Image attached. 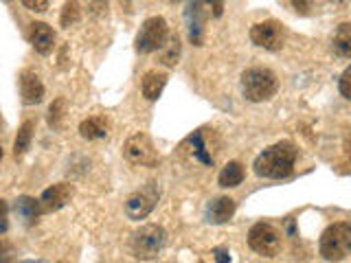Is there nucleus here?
<instances>
[{
	"instance_id": "20",
	"label": "nucleus",
	"mask_w": 351,
	"mask_h": 263,
	"mask_svg": "<svg viewBox=\"0 0 351 263\" xmlns=\"http://www.w3.org/2000/svg\"><path fill=\"white\" fill-rule=\"evenodd\" d=\"M33 129H36V123H33V121H25L22 127L18 129V136H16V142H14L16 158L25 156V153H27V149L31 145V138H33Z\"/></svg>"
},
{
	"instance_id": "21",
	"label": "nucleus",
	"mask_w": 351,
	"mask_h": 263,
	"mask_svg": "<svg viewBox=\"0 0 351 263\" xmlns=\"http://www.w3.org/2000/svg\"><path fill=\"white\" fill-rule=\"evenodd\" d=\"M160 62L165 66H176L180 60V38L178 36H169L167 42L162 44V49H160Z\"/></svg>"
},
{
	"instance_id": "6",
	"label": "nucleus",
	"mask_w": 351,
	"mask_h": 263,
	"mask_svg": "<svg viewBox=\"0 0 351 263\" xmlns=\"http://www.w3.org/2000/svg\"><path fill=\"white\" fill-rule=\"evenodd\" d=\"M167 38H169V29H167L165 18H160V16L149 18V20L143 22V27L136 36V51L138 53L160 51L162 44L167 42Z\"/></svg>"
},
{
	"instance_id": "27",
	"label": "nucleus",
	"mask_w": 351,
	"mask_h": 263,
	"mask_svg": "<svg viewBox=\"0 0 351 263\" xmlns=\"http://www.w3.org/2000/svg\"><path fill=\"white\" fill-rule=\"evenodd\" d=\"M7 228H9V208L5 200H0V235H5Z\"/></svg>"
},
{
	"instance_id": "7",
	"label": "nucleus",
	"mask_w": 351,
	"mask_h": 263,
	"mask_svg": "<svg viewBox=\"0 0 351 263\" xmlns=\"http://www.w3.org/2000/svg\"><path fill=\"white\" fill-rule=\"evenodd\" d=\"M123 156L132 164H138V167H156L158 164V151L154 147L152 138L143 134V132L128 138V142L123 145Z\"/></svg>"
},
{
	"instance_id": "13",
	"label": "nucleus",
	"mask_w": 351,
	"mask_h": 263,
	"mask_svg": "<svg viewBox=\"0 0 351 263\" xmlns=\"http://www.w3.org/2000/svg\"><path fill=\"white\" fill-rule=\"evenodd\" d=\"M235 200L233 197H217L206 206V222L208 224H226L235 215Z\"/></svg>"
},
{
	"instance_id": "31",
	"label": "nucleus",
	"mask_w": 351,
	"mask_h": 263,
	"mask_svg": "<svg viewBox=\"0 0 351 263\" xmlns=\"http://www.w3.org/2000/svg\"><path fill=\"white\" fill-rule=\"evenodd\" d=\"M213 255H215V261H230V255H228V250H222V248H217V250H213Z\"/></svg>"
},
{
	"instance_id": "14",
	"label": "nucleus",
	"mask_w": 351,
	"mask_h": 263,
	"mask_svg": "<svg viewBox=\"0 0 351 263\" xmlns=\"http://www.w3.org/2000/svg\"><path fill=\"white\" fill-rule=\"evenodd\" d=\"M29 40H31V47L36 49L40 55H49L55 47V33L49 25H44V22L31 25Z\"/></svg>"
},
{
	"instance_id": "19",
	"label": "nucleus",
	"mask_w": 351,
	"mask_h": 263,
	"mask_svg": "<svg viewBox=\"0 0 351 263\" xmlns=\"http://www.w3.org/2000/svg\"><path fill=\"white\" fill-rule=\"evenodd\" d=\"M80 134L88 140H99V138H106L108 136V125L101 116H90L82 121L80 125Z\"/></svg>"
},
{
	"instance_id": "18",
	"label": "nucleus",
	"mask_w": 351,
	"mask_h": 263,
	"mask_svg": "<svg viewBox=\"0 0 351 263\" xmlns=\"http://www.w3.org/2000/svg\"><path fill=\"white\" fill-rule=\"evenodd\" d=\"M244 167L237 162V160H233V162H228L226 167L219 171V178H217V182H219V186H224V189H233V186H239L241 182H244Z\"/></svg>"
},
{
	"instance_id": "1",
	"label": "nucleus",
	"mask_w": 351,
	"mask_h": 263,
	"mask_svg": "<svg viewBox=\"0 0 351 263\" xmlns=\"http://www.w3.org/2000/svg\"><path fill=\"white\" fill-rule=\"evenodd\" d=\"M296 147L290 140H281L277 145H272L268 149H263L259 156L255 158V173L259 178H268V180H281L288 178L294 171V162H296Z\"/></svg>"
},
{
	"instance_id": "9",
	"label": "nucleus",
	"mask_w": 351,
	"mask_h": 263,
	"mask_svg": "<svg viewBox=\"0 0 351 263\" xmlns=\"http://www.w3.org/2000/svg\"><path fill=\"white\" fill-rule=\"evenodd\" d=\"M250 40H252V44H257L259 49L279 51L283 47V42H285V29L277 20L259 22V25H252Z\"/></svg>"
},
{
	"instance_id": "3",
	"label": "nucleus",
	"mask_w": 351,
	"mask_h": 263,
	"mask_svg": "<svg viewBox=\"0 0 351 263\" xmlns=\"http://www.w3.org/2000/svg\"><path fill=\"white\" fill-rule=\"evenodd\" d=\"M321 255L327 261H340L351 255V222H336L321 235Z\"/></svg>"
},
{
	"instance_id": "29",
	"label": "nucleus",
	"mask_w": 351,
	"mask_h": 263,
	"mask_svg": "<svg viewBox=\"0 0 351 263\" xmlns=\"http://www.w3.org/2000/svg\"><path fill=\"white\" fill-rule=\"evenodd\" d=\"M204 3H206V7H211L213 18H222V14H224V3H222V0H204Z\"/></svg>"
},
{
	"instance_id": "11",
	"label": "nucleus",
	"mask_w": 351,
	"mask_h": 263,
	"mask_svg": "<svg viewBox=\"0 0 351 263\" xmlns=\"http://www.w3.org/2000/svg\"><path fill=\"white\" fill-rule=\"evenodd\" d=\"M71 197H73V186L71 184L60 182V184L49 186V189L44 191L42 197H40L42 213H55V211H60V208H64L66 204L71 202Z\"/></svg>"
},
{
	"instance_id": "16",
	"label": "nucleus",
	"mask_w": 351,
	"mask_h": 263,
	"mask_svg": "<svg viewBox=\"0 0 351 263\" xmlns=\"http://www.w3.org/2000/svg\"><path fill=\"white\" fill-rule=\"evenodd\" d=\"M165 86H167V73L162 71H147L145 77H143V97L147 101H156V99L162 95Z\"/></svg>"
},
{
	"instance_id": "33",
	"label": "nucleus",
	"mask_w": 351,
	"mask_h": 263,
	"mask_svg": "<svg viewBox=\"0 0 351 263\" xmlns=\"http://www.w3.org/2000/svg\"><path fill=\"white\" fill-rule=\"evenodd\" d=\"M0 160H3V147H0Z\"/></svg>"
},
{
	"instance_id": "28",
	"label": "nucleus",
	"mask_w": 351,
	"mask_h": 263,
	"mask_svg": "<svg viewBox=\"0 0 351 263\" xmlns=\"http://www.w3.org/2000/svg\"><path fill=\"white\" fill-rule=\"evenodd\" d=\"M292 7H294L296 14L307 16L312 11V0H292Z\"/></svg>"
},
{
	"instance_id": "5",
	"label": "nucleus",
	"mask_w": 351,
	"mask_h": 263,
	"mask_svg": "<svg viewBox=\"0 0 351 263\" xmlns=\"http://www.w3.org/2000/svg\"><path fill=\"white\" fill-rule=\"evenodd\" d=\"M158 197H160L158 184L156 182H147L145 186H141L138 191H134L125 200V215L130 219H134V222H141V219H145L154 211Z\"/></svg>"
},
{
	"instance_id": "23",
	"label": "nucleus",
	"mask_w": 351,
	"mask_h": 263,
	"mask_svg": "<svg viewBox=\"0 0 351 263\" xmlns=\"http://www.w3.org/2000/svg\"><path fill=\"white\" fill-rule=\"evenodd\" d=\"M64 116H66V99H55L49 108V125L53 129H60L64 123Z\"/></svg>"
},
{
	"instance_id": "4",
	"label": "nucleus",
	"mask_w": 351,
	"mask_h": 263,
	"mask_svg": "<svg viewBox=\"0 0 351 263\" xmlns=\"http://www.w3.org/2000/svg\"><path fill=\"white\" fill-rule=\"evenodd\" d=\"M165 241H167V235H165V230L160 226L156 224L141 226L136 233H132V239H130L132 255L143 261L156 259L165 248Z\"/></svg>"
},
{
	"instance_id": "8",
	"label": "nucleus",
	"mask_w": 351,
	"mask_h": 263,
	"mask_svg": "<svg viewBox=\"0 0 351 263\" xmlns=\"http://www.w3.org/2000/svg\"><path fill=\"white\" fill-rule=\"evenodd\" d=\"M248 246L263 257H274L281 248V233L268 222H259L250 228Z\"/></svg>"
},
{
	"instance_id": "26",
	"label": "nucleus",
	"mask_w": 351,
	"mask_h": 263,
	"mask_svg": "<svg viewBox=\"0 0 351 263\" xmlns=\"http://www.w3.org/2000/svg\"><path fill=\"white\" fill-rule=\"evenodd\" d=\"M22 5H25L27 9L36 11V14H42V11H47L51 0H22Z\"/></svg>"
},
{
	"instance_id": "30",
	"label": "nucleus",
	"mask_w": 351,
	"mask_h": 263,
	"mask_svg": "<svg viewBox=\"0 0 351 263\" xmlns=\"http://www.w3.org/2000/svg\"><path fill=\"white\" fill-rule=\"evenodd\" d=\"M90 7H93L95 14H99V11L108 9V0H90Z\"/></svg>"
},
{
	"instance_id": "24",
	"label": "nucleus",
	"mask_w": 351,
	"mask_h": 263,
	"mask_svg": "<svg viewBox=\"0 0 351 263\" xmlns=\"http://www.w3.org/2000/svg\"><path fill=\"white\" fill-rule=\"evenodd\" d=\"M189 145L193 147V153H195V158L197 160H202L204 164H213V156L211 153H206V147H204V142H202V134L200 132H195L193 136H189Z\"/></svg>"
},
{
	"instance_id": "10",
	"label": "nucleus",
	"mask_w": 351,
	"mask_h": 263,
	"mask_svg": "<svg viewBox=\"0 0 351 263\" xmlns=\"http://www.w3.org/2000/svg\"><path fill=\"white\" fill-rule=\"evenodd\" d=\"M186 31H189V40L200 47L204 40V20H206V3L204 0H186Z\"/></svg>"
},
{
	"instance_id": "25",
	"label": "nucleus",
	"mask_w": 351,
	"mask_h": 263,
	"mask_svg": "<svg viewBox=\"0 0 351 263\" xmlns=\"http://www.w3.org/2000/svg\"><path fill=\"white\" fill-rule=\"evenodd\" d=\"M338 90H340V95H343L345 99H349V101H351V66H347L345 73L340 75Z\"/></svg>"
},
{
	"instance_id": "32",
	"label": "nucleus",
	"mask_w": 351,
	"mask_h": 263,
	"mask_svg": "<svg viewBox=\"0 0 351 263\" xmlns=\"http://www.w3.org/2000/svg\"><path fill=\"white\" fill-rule=\"evenodd\" d=\"M9 255H11V248H9L7 244H3V241H0V261H7Z\"/></svg>"
},
{
	"instance_id": "2",
	"label": "nucleus",
	"mask_w": 351,
	"mask_h": 263,
	"mask_svg": "<svg viewBox=\"0 0 351 263\" xmlns=\"http://www.w3.org/2000/svg\"><path fill=\"white\" fill-rule=\"evenodd\" d=\"M279 88L277 75L268 68H248L241 73V92L252 103L268 101Z\"/></svg>"
},
{
	"instance_id": "15",
	"label": "nucleus",
	"mask_w": 351,
	"mask_h": 263,
	"mask_svg": "<svg viewBox=\"0 0 351 263\" xmlns=\"http://www.w3.org/2000/svg\"><path fill=\"white\" fill-rule=\"evenodd\" d=\"M14 213L18 215V219H22V224L25 226H33L42 213L40 200H33V197H29V195H22L14 202Z\"/></svg>"
},
{
	"instance_id": "17",
	"label": "nucleus",
	"mask_w": 351,
	"mask_h": 263,
	"mask_svg": "<svg viewBox=\"0 0 351 263\" xmlns=\"http://www.w3.org/2000/svg\"><path fill=\"white\" fill-rule=\"evenodd\" d=\"M332 51L343 60H351V22H343L338 25L334 40H332Z\"/></svg>"
},
{
	"instance_id": "12",
	"label": "nucleus",
	"mask_w": 351,
	"mask_h": 263,
	"mask_svg": "<svg viewBox=\"0 0 351 263\" xmlns=\"http://www.w3.org/2000/svg\"><path fill=\"white\" fill-rule=\"evenodd\" d=\"M20 95L22 103L25 105H38L44 99V86L40 82V77L33 71H25L20 75Z\"/></svg>"
},
{
	"instance_id": "22",
	"label": "nucleus",
	"mask_w": 351,
	"mask_h": 263,
	"mask_svg": "<svg viewBox=\"0 0 351 263\" xmlns=\"http://www.w3.org/2000/svg\"><path fill=\"white\" fill-rule=\"evenodd\" d=\"M80 18H82L80 3H77V0H69V3H66L64 9H62V18H60L62 27H64V29H69V27L77 25V22H80Z\"/></svg>"
}]
</instances>
